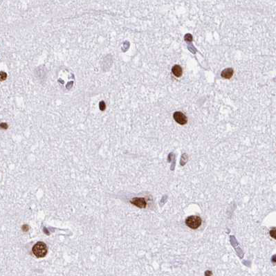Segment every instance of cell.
I'll use <instances>...</instances> for the list:
<instances>
[{
	"instance_id": "obj_1",
	"label": "cell",
	"mask_w": 276,
	"mask_h": 276,
	"mask_svg": "<svg viewBox=\"0 0 276 276\" xmlns=\"http://www.w3.org/2000/svg\"><path fill=\"white\" fill-rule=\"evenodd\" d=\"M47 246L44 242H39L33 247V253L37 258H43L47 253Z\"/></svg>"
},
{
	"instance_id": "obj_8",
	"label": "cell",
	"mask_w": 276,
	"mask_h": 276,
	"mask_svg": "<svg viewBox=\"0 0 276 276\" xmlns=\"http://www.w3.org/2000/svg\"><path fill=\"white\" fill-rule=\"evenodd\" d=\"M206 276H211V273L210 272V271H206Z\"/></svg>"
},
{
	"instance_id": "obj_6",
	"label": "cell",
	"mask_w": 276,
	"mask_h": 276,
	"mask_svg": "<svg viewBox=\"0 0 276 276\" xmlns=\"http://www.w3.org/2000/svg\"><path fill=\"white\" fill-rule=\"evenodd\" d=\"M132 204H134L138 207L140 208H144L146 206V202L144 199L140 198V199H134L132 202Z\"/></svg>"
},
{
	"instance_id": "obj_2",
	"label": "cell",
	"mask_w": 276,
	"mask_h": 276,
	"mask_svg": "<svg viewBox=\"0 0 276 276\" xmlns=\"http://www.w3.org/2000/svg\"><path fill=\"white\" fill-rule=\"evenodd\" d=\"M202 220L199 216L196 215H192L187 217L185 219V224L188 228L191 229H197L202 225Z\"/></svg>"
},
{
	"instance_id": "obj_5",
	"label": "cell",
	"mask_w": 276,
	"mask_h": 276,
	"mask_svg": "<svg viewBox=\"0 0 276 276\" xmlns=\"http://www.w3.org/2000/svg\"><path fill=\"white\" fill-rule=\"evenodd\" d=\"M172 74H174L176 77H178V78L182 76V74H183L182 68H181L179 65H177V64L173 66L172 69Z\"/></svg>"
},
{
	"instance_id": "obj_4",
	"label": "cell",
	"mask_w": 276,
	"mask_h": 276,
	"mask_svg": "<svg viewBox=\"0 0 276 276\" xmlns=\"http://www.w3.org/2000/svg\"><path fill=\"white\" fill-rule=\"evenodd\" d=\"M234 71L231 68H227L223 69L221 73V76L225 79H230L233 76Z\"/></svg>"
},
{
	"instance_id": "obj_7",
	"label": "cell",
	"mask_w": 276,
	"mask_h": 276,
	"mask_svg": "<svg viewBox=\"0 0 276 276\" xmlns=\"http://www.w3.org/2000/svg\"><path fill=\"white\" fill-rule=\"evenodd\" d=\"M270 235L271 237L273 238V239H276V230L275 229L271 230V231H270Z\"/></svg>"
},
{
	"instance_id": "obj_3",
	"label": "cell",
	"mask_w": 276,
	"mask_h": 276,
	"mask_svg": "<svg viewBox=\"0 0 276 276\" xmlns=\"http://www.w3.org/2000/svg\"><path fill=\"white\" fill-rule=\"evenodd\" d=\"M173 118H174L175 120L176 121L177 123L180 124L181 125H185L188 122L187 117L182 112H176L173 114Z\"/></svg>"
}]
</instances>
